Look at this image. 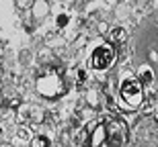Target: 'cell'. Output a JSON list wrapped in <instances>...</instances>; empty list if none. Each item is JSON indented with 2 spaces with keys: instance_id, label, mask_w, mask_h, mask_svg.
<instances>
[{
  "instance_id": "6da1fadb",
  "label": "cell",
  "mask_w": 158,
  "mask_h": 147,
  "mask_svg": "<svg viewBox=\"0 0 158 147\" xmlns=\"http://www.w3.org/2000/svg\"><path fill=\"white\" fill-rule=\"evenodd\" d=\"M129 139L127 123L115 114L94 117L84 127L82 147H125Z\"/></svg>"
},
{
  "instance_id": "7a4b0ae2",
  "label": "cell",
  "mask_w": 158,
  "mask_h": 147,
  "mask_svg": "<svg viewBox=\"0 0 158 147\" xmlns=\"http://www.w3.org/2000/svg\"><path fill=\"white\" fill-rule=\"evenodd\" d=\"M119 106H121L123 110H138L142 106V102H144V86H142V82L138 80V76H134V74H129V72H125L121 78V84H119Z\"/></svg>"
},
{
  "instance_id": "3957f363",
  "label": "cell",
  "mask_w": 158,
  "mask_h": 147,
  "mask_svg": "<svg viewBox=\"0 0 158 147\" xmlns=\"http://www.w3.org/2000/svg\"><path fill=\"white\" fill-rule=\"evenodd\" d=\"M117 59V51L111 43L99 41L90 47V55H88V68L94 72H107L109 68H113Z\"/></svg>"
},
{
  "instance_id": "277c9868",
  "label": "cell",
  "mask_w": 158,
  "mask_h": 147,
  "mask_svg": "<svg viewBox=\"0 0 158 147\" xmlns=\"http://www.w3.org/2000/svg\"><path fill=\"white\" fill-rule=\"evenodd\" d=\"M35 88L37 92H39L43 98H58V96H62L66 92V84L64 80H62V76H60V72H45L43 76L37 78V82H35Z\"/></svg>"
},
{
  "instance_id": "5b68a950",
  "label": "cell",
  "mask_w": 158,
  "mask_h": 147,
  "mask_svg": "<svg viewBox=\"0 0 158 147\" xmlns=\"http://www.w3.org/2000/svg\"><path fill=\"white\" fill-rule=\"evenodd\" d=\"M19 114H21V121H37V123H39L41 118H43L41 108H37L35 104H25Z\"/></svg>"
},
{
  "instance_id": "8992f818",
  "label": "cell",
  "mask_w": 158,
  "mask_h": 147,
  "mask_svg": "<svg viewBox=\"0 0 158 147\" xmlns=\"http://www.w3.org/2000/svg\"><path fill=\"white\" fill-rule=\"evenodd\" d=\"M127 41V29H123V27H115V29H111V33H109V43H117V45H123V43Z\"/></svg>"
},
{
  "instance_id": "52a82bcc",
  "label": "cell",
  "mask_w": 158,
  "mask_h": 147,
  "mask_svg": "<svg viewBox=\"0 0 158 147\" xmlns=\"http://www.w3.org/2000/svg\"><path fill=\"white\" fill-rule=\"evenodd\" d=\"M138 80L142 82V86H150L154 82V74L150 70V65H140L138 68Z\"/></svg>"
},
{
  "instance_id": "ba28073f",
  "label": "cell",
  "mask_w": 158,
  "mask_h": 147,
  "mask_svg": "<svg viewBox=\"0 0 158 147\" xmlns=\"http://www.w3.org/2000/svg\"><path fill=\"white\" fill-rule=\"evenodd\" d=\"M52 137L45 135V133H41V135H37L35 139H33V147H52Z\"/></svg>"
},
{
  "instance_id": "9c48e42d",
  "label": "cell",
  "mask_w": 158,
  "mask_h": 147,
  "mask_svg": "<svg viewBox=\"0 0 158 147\" xmlns=\"http://www.w3.org/2000/svg\"><path fill=\"white\" fill-rule=\"evenodd\" d=\"M33 12H35V18L45 17L47 12H49V6H47L45 2H43V4H39V2H37V4H33Z\"/></svg>"
},
{
  "instance_id": "30bf717a",
  "label": "cell",
  "mask_w": 158,
  "mask_h": 147,
  "mask_svg": "<svg viewBox=\"0 0 158 147\" xmlns=\"http://www.w3.org/2000/svg\"><path fill=\"white\" fill-rule=\"evenodd\" d=\"M56 25H58V29H66V27L70 25V17H68L66 12L58 14V18H56Z\"/></svg>"
},
{
  "instance_id": "8fae6325",
  "label": "cell",
  "mask_w": 158,
  "mask_h": 147,
  "mask_svg": "<svg viewBox=\"0 0 158 147\" xmlns=\"http://www.w3.org/2000/svg\"><path fill=\"white\" fill-rule=\"evenodd\" d=\"M17 137L21 139V141H29L31 139V131L27 129V127H19L17 129Z\"/></svg>"
},
{
  "instance_id": "7c38bea8",
  "label": "cell",
  "mask_w": 158,
  "mask_h": 147,
  "mask_svg": "<svg viewBox=\"0 0 158 147\" xmlns=\"http://www.w3.org/2000/svg\"><path fill=\"white\" fill-rule=\"evenodd\" d=\"M76 78H78V82H86V78H88L86 70H84V68H78L76 70Z\"/></svg>"
},
{
  "instance_id": "4fadbf2b",
  "label": "cell",
  "mask_w": 158,
  "mask_h": 147,
  "mask_svg": "<svg viewBox=\"0 0 158 147\" xmlns=\"http://www.w3.org/2000/svg\"><path fill=\"white\" fill-rule=\"evenodd\" d=\"M17 6L19 8H29V6H33L31 2H17Z\"/></svg>"
},
{
  "instance_id": "5bb4252c",
  "label": "cell",
  "mask_w": 158,
  "mask_h": 147,
  "mask_svg": "<svg viewBox=\"0 0 158 147\" xmlns=\"http://www.w3.org/2000/svg\"><path fill=\"white\" fill-rule=\"evenodd\" d=\"M2 131H4V127H2V125H0V135H2Z\"/></svg>"
},
{
  "instance_id": "9a60e30c",
  "label": "cell",
  "mask_w": 158,
  "mask_h": 147,
  "mask_svg": "<svg viewBox=\"0 0 158 147\" xmlns=\"http://www.w3.org/2000/svg\"><path fill=\"white\" fill-rule=\"evenodd\" d=\"M2 147H10V145H2Z\"/></svg>"
},
{
  "instance_id": "2e32d148",
  "label": "cell",
  "mask_w": 158,
  "mask_h": 147,
  "mask_svg": "<svg viewBox=\"0 0 158 147\" xmlns=\"http://www.w3.org/2000/svg\"><path fill=\"white\" fill-rule=\"evenodd\" d=\"M52 147H60V145H52Z\"/></svg>"
}]
</instances>
